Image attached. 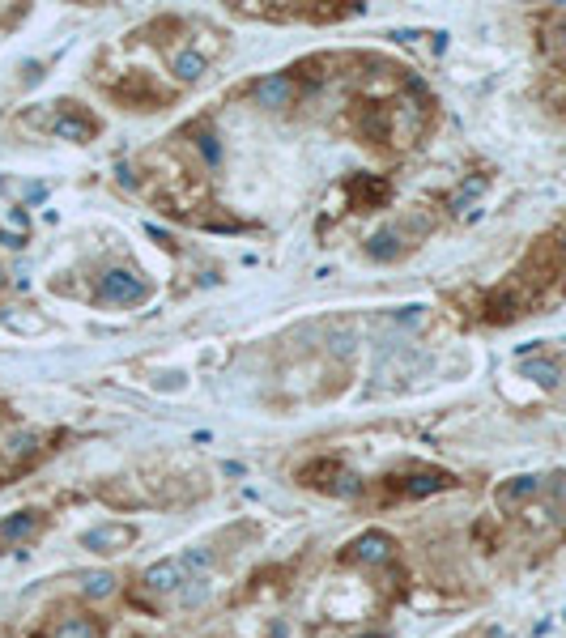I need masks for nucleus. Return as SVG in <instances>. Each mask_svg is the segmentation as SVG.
Wrapping results in <instances>:
<instances>
[{
  "mask_svg": "<svg viewBox=\"0 0 566 638\" xmlns=\"http://www.w3.org/2000/svg\"><path fill=\"white\" fill-rule=\"evenodd\" d=\"M252 94H256L260 107H290L294 94H298V85H294V77H286V73H269V77H260V82L252 85Z\"/></svg>",
  "mask_w": 566,
  "mask_h": 638,
  "instance_id": "obj_6",
  "label": "nucleus"
},
{
  "mask_svg": "<svg viewBox=\"0 0 566 638\" xmlns=\"http://www.w3.org/2000/svg\"><path fill=\"white\" fill-rule=\"evenodd\" d=\"M541 485H545V481H541V476H528V473L511 476V481H502V485H499V507L502 511H519L528 498H533V494H541Z\"/></svg>",
  "mask_w": 566,
  "mask_h": 638,
  "instance_id": "obj_8",
  "label": "nucleus"
},
{
  "mask_svg": "<svg viewBox=\"0 0 566 638\" xmlns=\"http://www.w3.org/2000/svg\"><path fill=\"white\" fill-rule=\"evenodd\" d=\"M146 298V281L128 273V268H111L107 277L98 281V302H115V307H132Z\"/></svg>",
  "mask_w": 566,
  "mask_h": 638,
  "instance_id": "obj_1",
  "label": "nucleus"
},
{
  "mask_svg": "<svg viewBox=\"0 0 566 638\" xmlns=\"http://www.w3.org/2000/svg\"><path fill=\"white\" fill-rule=\"evenodd\" d=\"M392 557H396V540L388 532H362L345 549V562H358V566H388Z\"/></svg>",
  "mask_w": 566,
  "mask_h": 638,
  "instance_id": "obj_2",
  "label": "nucleus"
},
{
  "mask_svg": "<svg viewBox=\"0 0 566 638\" xmlns=\"http://www.w3.org/2000/svg\"><path fill=\"white\" fill-rule=\"evenodd\" d=\"M371 256L375 260H396L401 256V243H396V230L392 226H384L379 234L371 239Z\"/></svg>",
  "mask_w": 566,
  "mask_h": 638,
  "instance_id": "obj_14",
  "label": "nucleus"
},
{
  "mask_svg": "<svg viewBox=\"0 0 566 638\" xmlns=\"http://www.w3.org/2000/svg\"><path fill=\"white\" fill-rule=\"evenodd\" d=\"M545 485H550V494H553V498H566V473L550 476V481H545Z\"/></svg>",
  "mask_w": 566,
  "mask_h": 638,
  "instance_id": "obj_17",
  "label": "nucleus"
},
{
  "mask_svg": "<svg viewBox=\"0 0 566 638\" xmlns=\"http://www.w3.org/2000/svg\"><path fill=\"white\" fill-rule=\"evenodd\" d=\"M311 468L328 476V481L320 485L323 494H337V498H345V503H354V498H362V494H367V481H362L358 473H349V468L332 464V459H323V464H311Z\"/></svg>",
  "mask_w": 566,
  "mask_h": 638,
  "instance_id": "obj_5",
  "label": "nucleus"
},
{
  "mask_svg": "<svg viewBox=\"0 0 566 638\" xmlns=\"http://www.w3.org/2000/svg\"><path fill=\"white\" fill-rule=\"evenodd\" d=\"M132 540H137L132 524H98L90 532H81V545L94 549V554H119V549H128Z\"/></svg>",
  "mask_w": 566,
  "mask_h": 638,
  "instance_id": "obj_4",
  "label": "nucleus"
},
{
  "mask_svg": "<svg viewBox=\"0 0 566 638\" xmlns=\"http://www.w3.org/2000/svg\"><path fill=\"white\" fill-rule=\"evenodd\" d=\"M205 68H209V60L200 56L196 48H188V51H175V60H171V73H175L183 85H192V82H200L205 77Z\"/></svg>",
  "mask_w": 566,
  "mask_h": 638,
  "instance_id": "obj_11",
  "label": "nucleus"
},
{
  "mask_svg": "<svg viewBox=\"0 0 566 638\" xmlns=\"http://www.w3.org/2000/svg\"><path fill=\"white\" fill-rule=\"evenodd\" d=\"M56 136H65V141H90L94 124L85 115H77V102H65V115L56 119Z\"/></svg>",
  "mask_w": 566,
  "mask_h": 638,
  "instance_id": "obj_10",
  "label": "nucleus"
},
{
  "mask_svg": "<svg viewBox=\"0 0 566 638\" xmlns=\"http://www.w3.org/2000/svg\"><path fill=\"white\" fill-rule=\"evenodd\" d=\"M81 591H85L90 600H107V596L115 591V574H111V571L85 574V579H81Z\"/></svg>",
  "mask_w": 566,
  "mask_h": 638,
  "instance_id": "obj_13",
  "label": "nucleus"
},
{
  "mask_svg": "<svg viewBox=\"0 0 566 638\" xmlns=\"http://www.w3.org/2000/svg\"><path fill=\"white\" fill-rule=\"evenodd\" d=\"M141 583H146L154 596H179V588L188 583V566H183V557H162V562H154V566L141 574Z\"/></svg>",
  "mask_w": 566,
  "mask_h": 638,
  "instance_id": "obj_3",
  "label": "nucleus"
},
{
  "mask_svg": "<svg viewBox=\"0 0 566 638\" xmlns=\"http://www.w3.org/2000/svg\"><path fill=\"white\" fill-rule=\"evenodd\" d=\"M519 375L533 379V383H545V388H553V383H558V362H550V358L524 362V366H519Z\"/></svg>",
  "mask_w": 566,
  "mask_h": 638,
  "instance_id": "obj_12",
  "label": "nucleus"
},
{
  "mask_svg": "<svg viewBox=\"0 0 566 638\" xmlns=\"http://www.w3.org/2000/svg\"><path fill=\"white\" fill-rule=\"evenodd\" d=\"M371 638H379V634H371Z\"/></svg>",
  "mask_w": 566,
  "mask_h": 638,
  "instance_id": "obj_19",
  "label": "nucleus"
},
{
  "mask_svg": "<svg viewBox=\"0 0 566 638\" xmlns=\"http://www.w3.org/2000/svg\"><path fill=\"white\" fill-rule=\"evenodd\" d=\"M455 476L447 473H435V468H426V473L409 476V481H396V490L404 494V498H426V494H438V490H452Z\"/></svg>",
  "mask_w": 566,
  "mask_h": 638,
  "instance_id": "obj_9",
  "label": "nucleus"
},
{
  "mask_svg": "<svg viewBox=\"0 0 566 638\" xmlns=\"http://www.w3.org/2000/svg\"><path fill=\"white\" fill-rule=\"evenodd\" d=\"M200 149H205V158H209V162H217V158H222V153H217V141H213L209 132L200 136Z\"/></svg>",
  "mask_w": 566,
  "mask_h": 638,
  "instance_id": "obj_16",
  "label": "nucleus"
},
{
  "mask_svg": "<svg viewBox=\"0 0 566 638\" xmlns=\"http://www.w3.org/2000/svg\"><path fill=\"white\" fill-rule=\"evenodd\" d=\"M558 43H562V51H566V17L558 22Z\"/></svg>",
  "mask_w": 566,
  "mask_h": 638,
  "instance_id": "obj_18",
  "label": "nucleus"
},
{
  "mask_svg": "<svg viewBox=\"0 0 566 638\" xmlns=\"http://www.w3.org/2000/svg\"><path fill=\"white\" fill-rule=\"evenodd\" d=\"M51 638H98V625L85 622V617H65V622L56 625V634Z\"/></svg>",
  "mask_w": 566,
  "mask_h": 638,
  "instance_id": "obj_15",
  "label": "nucleus"
},
{
  "mask_svg": "<svg viewBox=\"0 0 566 638\" xmlns=\"http://www.w3.org/2000/svg\"><path fill=\"white\" fill-rule=\"evenodd\" d=\"M39 528H43V515H39V511H17V515H9V520H0V549H4V545L31 540Z\"/></svg>",
  "mask_w": 566,
  "mask_h": 638,
  "instance_id": "obj_7",
  "label": "nucleus"
}]
</instances>
